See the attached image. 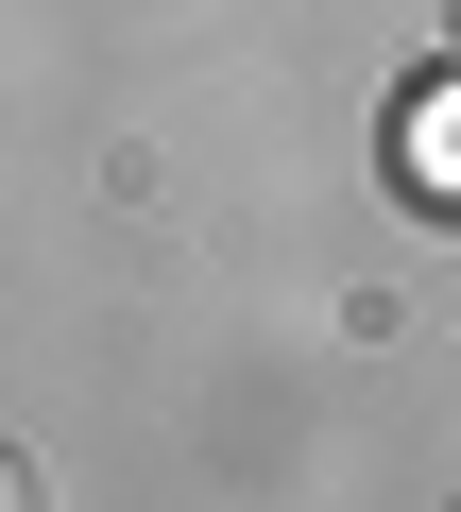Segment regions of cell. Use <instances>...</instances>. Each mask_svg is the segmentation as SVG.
Wrapping results in <instances>:
<instances>
[{
	"label": "cell",
	"mask_w": 461,
	"mask_h": 512,
	"mask_svg": "<svg viewBox=\"0 0 461 512\" xmlns=\"http://www.w3.org/2000/svg\"><path fill=\"white\" fill-rule=\"evenodd\" d=\"M410 188H427V205H461V86H427V103H410Z\"/></svg>",
	"instance_id": "obj_1"
}]
</instances>
